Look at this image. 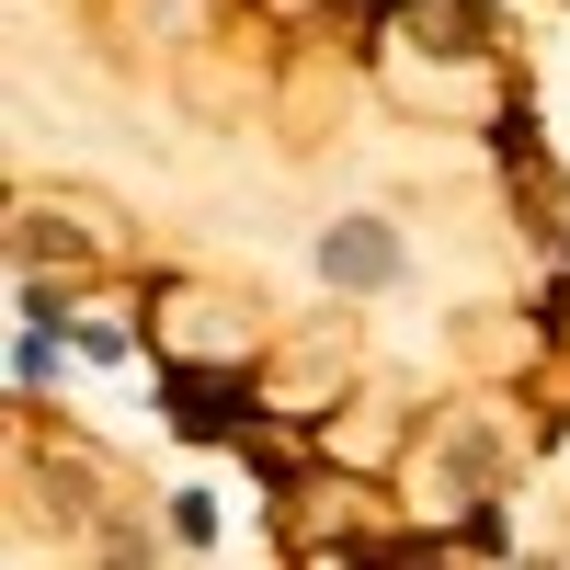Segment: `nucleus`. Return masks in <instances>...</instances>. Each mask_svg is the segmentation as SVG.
Returning a JSON list of instances; mask_svg holds the SVG:
<instances>
[{
	"instance_id": "1",
	"label": "nucleus",
	"mask_w": 570,
	"mask_h": 570,
	"mask_svg": "<svg viewBox=\"0 0 570 570\" xmlns=\"http://www.w3.org/2000/svg\"><path fill=\"white\" fill-rule=\"evenodd\" d=\"M320 263L343 274V285H389V274H400V240H389L376 217H354V228H331V252H320Z\"/></svg>"
}]
</instances>
